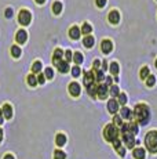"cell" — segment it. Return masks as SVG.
<instances>
[{
	"label": "cell",
	"instance_id": "cell-1",
	"mask_svg": "<svg viewBox=\"0 0 157 159\" xmlns=\"http://www.w3.org/2000/svg\"><path fill=\"white\" fill-rule=\"evenodd\" d=\"M134 116L135 120L139 125H146L150 119V112H149V107L146 104H138L135 105L134 110Z\"/></svg>",
	"mask_w": 157,
	"mask_h": 159
},
{
	"label": "cell",
	"instance_id": "cell-37",
	"mask_svg": "<svg viewBox=\"0 0 157 159\" xmlns=\"http://www.w3.org/2000/svg\"><path fill=\"white\" fill-rule=\"evenodd\" d=\"M113 125L117 126V127L123 125V119H121V116H117V115H114V118H113Z\"/></svg>",
	"mask_w": 157,
	"mask_h": 159
},
{
	"label": "cell",
	"instance_id": "cell-33",
	"mask_svg": "<svg viewBox=\"0 0 157 159\" xmlns=\"http://www.w3.org/2000/svg\"><path fill=\"white\" fill-rule=\"evenodd\" d=\"M54 159H66V154L61 149H57V151H54Z\"/></svg>",
	"mask_w": 157,
	"mask_h": 159
},
{
	"label": "cell",
	"instance_id": "cell-49",
	"mask_svg": "<svg viewBox=\"0 0 157 159\" xmlns=\"http://www.w3.org/2000/svg\"><path fill=\"white\" fill-rule=\"evenodd\" d=\"M35 2H36V3H37V4H43V3H44V2H46V0H35Z\"/></svg>",
	"mask_w": 157,
	"mask_h": 159
},
{
	"label": "cell",
	"instance_id": "cell-11",
	"mask_svg": "<svg viewBox=\"0 0 157 159\" xmlns=\"http://www.w3.org/2000/svg\"><path fill=\"white\" fill-rule=\"evenodd\" d=\"M2 114H3V118L11 119V118H13V107H11L10 104H4L2 107Z\"/></svg>",
	"mask_w": 157,
	"mask_h": 159
},
{
	"label": "cell",
	"instance_id": "cell-35",
	"mask_svg": "<svg viewBox=\"0 0 157 159\" xmlns=\"http://www.w3.org/2000/svg\"><path fill=\"white\" fill-rule=\"evenodd\" d=\"M44 76H46L47 79H52L54 78V71H52V68H46V71H44Z\"/></svg>",
	"mask_w": 157,
	"mask_h": 159
},
{
	"label": "cell",
	"instance_id": "cell-10",
	"mask_svg": "<svg viewBox=\"0 0 157 159\" xmlns=\"http://www.w3.org/2000/svg\"><path fill=\"white\" fill-rule=\"evenodd\" d=\"M112 49H113V43H112L110 40L109 39L102 40V43H101V50H102L105 54H109V53L112 51Z\"/></svg>",
	"mask_w": 157,
	"mask_h": 159
},
{
	"label": "cell",
	"instance_id": "cell-20",
	"mask_svg": "<svg viewBox=\"0 0 157 159\" xmlns=\"http://www.w3.org/2000/svg\"><path fill=\"white\" fill-rule=\"evenodd\" d=\"M94 43H95V39H94L93 36H85L84 39H83V45L87 47V49H91V47L94 46Z\"/></svg>",
	"mask_w": 157,
	"mask_h": 159
},
{
	"label": "cell",
	"instance_id": "cell-45",
	"mask_svg": "<svg viewBox=\"0 0 157 159\" xmlns=\"http://www.w3.org/2000/svg\"><path fill=\"white\" fill-rule=\"evenodd\" d=\"M117 151H118V154H120V157H124V155H126V149H124L123 147H121L120 149H117Z\"/></svg>",
	"mask_w": 157,
	"mask_h": 159
},
{
	"label": "cell",
	"instance_id": "cell-23",
	"mask_svg": "<svg viewBox=\"0 0 157 159\" xmlns=\"http://www.w3.org/2000/svg\"><path fill=\"white\" fill-rule=\"evenodd\" d=\"M21 49L17 45H14V46H11V55H13L14 58H19L21 57Z\"/></svg>",
	"mask_w": 157,
	"mask_h": 159
},
{
	"label": "cell",
	"instance_id": "cell-19",
	"mask_svg": "<svg viewBox=\"0 0 157 159\" xmlns=\"http://www.w3.org/2000/svg\"><path fill=\"white\" fill-rule=\"evenodd\" d=\"M132 118V112L130 108L123 107L121 108V119H131Z\"/></svg>",
	"mask_w": 157,
	"mask_h": 159
},
{
	"label": "cell",
	"instance_id": "cell-6",
	"mask_svg": "<svg viewBox=\"0 0 157 159\" xmlns=\"http://www.w3.org/2000/svg\"><path fill=\"white\" fill-rule=\"evenodd\" d=\"M26 39H28V33H26V31L25 29H19L15 35L17 43H18V45H23V43L26 42Z\"/></svg>",
	"mask_w": 157,
	"mask_h": 159
},
{
	"label": "cell",
	"instance_id": "cell-32",
	"mask_svg": "<svg viewBox=\"0 0 157 159\" xmlns=\"http://www.w3.org/2000/svg\"><path fill=\"white\" fill-rule=\"evenodd\" d=\"M28 83L29 86L35 87L37 84V79H36V75H28Z\"/></svg>",
	"mask_w": 157,
	"mask_h": 159
},
{
	"label": "cell",
	"instance_id": "cell-25",
	"mask_svg": "<svg viewBox=\"0 0 157 159\" xmlns=\"http://www.w3.org/2000/svg\"><path fill=\"white\" fill-rule=\"evenodd\" d=\"M41 68H43V65H41L40 61H35L33 65H32V72L33 73H40Z\"/></svg>",
	"mask_w": 157,
	"mask_h": 159
},
{
	"label": "cell",
	"instance_id": "cell-7",
	"mask_svg": "<svg viewBox=\"0 0 157 159\" xmlns=\"http://www.w3.org/2000/svg\"><path fill=\"white\" fill-rule=\"evenodd\" d=\"M97 96H98L101 100H105V98H106V96H108V84H106V83L98 84V90H97Z\"/></svg>",
	"mask_w": 157,
	"mask_h": 159
},
{
	"label": "cell",
	"instance_id": "cell-40",
	"mask_svg": "<svg viewBox=\"0 0 157 159\" xmlns=\"http://www.w3.org/2000/svg\"><path fill=\"white\" fill-rule=\"evenodd\" d=\"M36 79H37V83H40V84H43L46 82V76L43 73H39V76H36Z\"/></svg>",
	"mask_w": 157,
	"mask_h": 159
},
{
	"label": "cell",
	"instance_id": "cell-42",
	"mask_svg": "<svg viewBox=\"0 0 157 159\" xmlns=\"http://www.w3.org/2000/svg\"><path fill=\"white\" fill-rule=\"evenodd\" d=\"M99 67H101V61L99 60H95V61H94L93 71H99Z\"/></svg>",
	"mask_w": 157,
	"mask_h": 159
},
{
	"label": "cell",
	"instance_id": "cell-48",
	"mask_svg": "<svg viewBox=\"0 0 157 159\" xmlns=\"http://www.w3.org/2000/svg\"><path fill=\"white\" fill-rule=\"evenodd\" d=\"M3 120H4V118H3V114H2V110H0V125L3 123Z\"/></svg>",
	"mask_w": 157,
	"mask_h": 159
},
{
	"label": "cell",
	"instance_id": "cell-28",
	"mask_svg": "<svg viewBox=\"0 0 157 159\" xmlns=\"http://www.w3.org/2000/svg\"><path fill=\"white\" fill-rule=\"evenodd\" d=\"M118 71H120V68H118V64L116 62V61L110 62V73H112V75L116 76L117 73H118Z\"/></svg>",
	"mask_w": 157,
	"mask_h": 159
},
{
	"label": "cell",
	"instance_id": "cell-41",
	"mask_svg": "<svg viewBox=\"0 0 157 159\" xmlns=\"http://www.w3.org/2000/svg\"><path fill=\"white\" fill-rule=\"evenodd\" d=\"M113 148H114V149H120V148H121V141L118 140V138L113 141Z\"/></svg>",
	"mask_w": 157,
	"mask_h": 159
},
{
	"label": "cell",
	"instance_id": "cell-3",
	"mask_svg": "<svg viewBox=\"0 0 157 159\" xmlns=\"http://www.w3.org/2000/svg\"><path fill=\"white\" fill-rule=\"evenodd\" d=\"M118 134H120V130H118V127L117 126H114L113 123L105 126V129H103V137H105L106 141L113 143L114 140H117L118 138Z\"/></svg>",
	"mask_w": 157,
	"mask_h": 159
},
{
	"label": "cell",
	"instance_id": "cell-47",
	"mask_svg": "<svg viewBox=\"0 0 157 159\" xmlns=\"http://www.w3.org/2000/svg\"><path fill=\"white\" fill-rule=\"evenodd\" d=\"M3 159H14V157L11 154H7V155H4V158Z\"/></svg>",
	"mask_w": 157,
	"mask_h": 159
},
{
	"label": "cell",
	"instance_id": "cell-17",
	"mask_svg": "<svg viewBox=\"0 0 157 159\" xmlns=\"http://www.w3.org/2000/svg\"><path fill=\"white\" fill-rule=\"evenodd\" d=\"M55 144H57L58 147H64L65 144H66V136L62 133L57 134V137H55Z\"/></svg>",
	"mask_w": 157,
	"mask_h": 159
},
{
	"label": "cell",
	"instance_id": "cell-46",
	"mask_svg": "<svg viewBox=\"0 0 157 159\" xmlns=\"http://www.w3.org/2000/svg\"><path fill=\"white\" fill-rule=\"evenodd\" d=\"M106 69H108V62H102V71L105 72Z\"/></svg>",
	"mask_w": 157,
	"mask_h": 159
},
{
	"label": "cell",
	"instance_id": "cell-21",
	"mask_svg": "<svg viewBox=\"0 0 157 159\" xmlns=\"http://www.w3.org/2000/svg\"><path fill=\"white\" fill-rule=\"evenodd\" d=\"M97 90H98V84H97L95 82L87 87V91H88V94H90L91 97H95L97 96Z\"/></svg>",
	"mask_w": 157,
	"mask_h": 159
},
{
	"label": "cell",
	"instance_id": "cell-29",
	"mask_svg": "<svg viewBox=\"0 0 157 159\" xmlns=\"http://www.w3.org/2000/svg\"><path fill=\"white\" fill-rule=\"evenodd\" d=\"M52 11H54V14H61V11H62V4H61V2H55L54 4H52Z\"/></svg>",
	"mask_w": 157,
	"mask_h": 159
},
{
	"label": "cell",
	"instance_id": "cell-12",
	"mask_svg": "<svg viewBox=\"0 0 157 159\" xmlns=\"http://www.w3.org/2000/svg\"><path fill=\"white\" fill-rule=\"evenodd\" d=\"M109 22L113 24V25H116V24L120 22V13H118L117 10H112L110 13H109Z\"/></svg>",
	"mask_w": 157,
	"mask_h": 159
},
{
	"label": "cell",
	"instance_id": "cell-27",
	"mask_svg": "<svg viewBox=\"0 0 157 159\" xmlns=\"http://www.w3.org/2000/svg\"><path fill=\"white\" fill-rule=\"evenodd\" d=\"M91 31H93V28H91L90 24H83L81 29H80V32H83V35H90Z\"/></svg>",
	"mask_w": 157,
	"mask_h": 159
},
{
	"label": "cell",
	"instance_id": "cell-38",
	"mask_svg": "<svg viewBox=\"0 0 157 159\" xmlns=\"http://www.w3.org/2000/svg\"><path fill=\"white\" fill-rule=\"evenodd\" d=\"M80 73H81V71H80L79 67L77 65L73 67V68H72V76H73V78H79Z\"/></svg>",
	"mask_w": 157,
	"mask_h": 159
},
{
	"label": "cell",
	"instance_id": "cell-31",
	"mask_svg": "<svg viewBox=\"0 0 157 159\" xmlns=\"http://www.w3.org/2000/svg\"><path fill=\"white\" fill-rule=\"evenodd\" d=\"M150 75V71L147 67H143V68L141 69V72H139V76H141V79H146L147 76Z\"/></svg>",
	"mask_w": 157,
	"mask_h": 159
},
{
	"label": "cell",
	"instance_id": "cell-14",
	"mask_svg": "<svg viewBox=\"0 0 157 159\" xmlns=\"http://www.w3.org/2000/svg\"><path fill=\"white\" fill-rule=\"evenodd\" d=\"M80 35H81V32H80V28L77 26H72V28L69 29V37L73 40H77L80 37Z\"/></svg>",
	"mask_w": 157,
	"mask_h": 159
},
{
	"label": "cell",
	"instance_id": "cell-30",
	"mask_svg": "<svg viewBox=\"0 0 157 159\" xmlns=\"http://www.w3.org/2000/svg\"><path fill=\"white\" fill-rule=\"evenodd\" d=\"M117 102H118V105H126V104H127V94H124V93H120V94H118Z\"/></svg>",
	"mask_w": 157,
	"mask_h": 159
},
{
	"label": "cell",
	"instance_id": "cell-43",
	"mask_svg": "<svg viewBox=\"0 0 157 159\" xmlns=\"http://www.w3.org/2000/svg\"><path fill=\"white\" fill-rule=\"evenodd\" d=\"M4 15L7 17V18H11V17H13V8H6Z\"/></svg>",
	"mask_w": 157,
	"mask_h": 159
},
{
	"label": "cell",
	"instance_id": "cell-51",
	"mask_svg": "<svg viewBox=\"0 0 157 159\" xmlns=\"http://www.w3.org/2000/svg\"><path fill=\"white\" fill-rule=\"evenodd\" d=\"M156 68H157V60H156Z\"/></svg>",
	"mask_w": 157,
	"mask_h": 159
},
{
	"label": "cell",
	"instance_id": "cell-24",
	"mask_svg": "<svg viewBox=\"0 0 157 159\" xmlns=\"http://www.w3.org/2000/svg\"><path fill=\"white\" fill-rule=\"evenodd\" d=\"M93 72H94V76H95V82L103 80V78H105V72H103L102 69H99V71H93Z\"/></svg>",
	"mask_w": 157,
	"mask_h": 159
},
{
	"label": "cell",
	"instance_id": "cell-15",
	"mask_svg": "<svg viewBox=\"0 0 157 159\" xmlns=\"http://www.w3.org/2000/svg\"><path fill=\"white\" fill-rule=\"evenodd\" d=\"M95 82V76H94V72H87L84 75V86L88 87L90 84H93Z\"/></svg>",
	"mask_w": 157,
	"mask_h": 159
},
{
	"label": "cell",
	"instance_id": "cell-44",
	"mask_svg": "<svg viewBox=\"0 0 157 159\" xmlns=\"http://www.w3.org/2000/svg\"><path fill=\"white\" fill-rule=\"evenodd\" d=\"M95 3H97V6H98V7H105L106 0H95Z\"/></svg>",
	"mask_w": 157,
	"mask_h": 159
},
{
	"label": "cell",
	"instance_id": "cell-18",
	"mask_svg": "<svg viewBox=\"0 0 157 159\" xmlns=\"http://www.w3.org/2000/svg\"><path fill=\"white\" fill-rule=\"evenodd\" d=\"M57 68H58V71H59L61 73H66V72H69V62H66V61L62 60L61 62L58 64Z\"/></svg>",
	"mask_w": 157,
	"mask_h": 159
},
{
	"label": "cell",
	"instance_id": "cell-2",
	"mask_svg": "<svg viewBox=\"0 0 157 159\" xmlns=\"http://www.w3.org/2000/svg\"><path fill=\"white\" fill-rule=\"evenodd\" d=\"M145 145H146V149L152 154H156L157 152V130H152L146 134L145 137Z\"/></svg>",
	"mask_w": 157,
	"mask_h": 159
},
{
	"label": "cell",
	"instance_id": "cell-34",
	"mask_svg": "<svg viewBox=\"0 0 157 159\" xmlns=\"http://www.w3.org/2000/svg\"><path fill=\"white\" fill-rule=\"evenodd\" d=\"M155 83H156V78H155V76H153V75L147 76V78H146V84H147V86L152 87V86H155Z\"/></svg>",
	"mask_w": 157,
	"mask_h": 159
},
{
	"label": "cell",
	"instance_id": "cell-50",
	"mask_svg": "<svg viewBox=\"0 0 157 159\" xmlns=\"http://www.w3.org/2000/svg\"><path fill=\"white\" fill-rule=\"evenodd\" d=\"M2 140H3V130L0 129V143H2Z\"/></svg>",
	"mask_w": 157,
	"mask_h": 159
},
{
	"label": "cell",
	"instance_id": "cell-26",
	"mask_svg": "<svg viewBox=\"0 0 157 159\" xmlns=\"http://www.w3.org/2000/svg\"><path fill=\"white\" fill-rule=\"evenodd\" d=\"M83 60H84V57H83L81 53L76 51L75 54H73V61H75V62L77 64V67H79V64H81V62H83Z\"/></svg>",
	"mask_w": 157,
	"mask_h": 159
},
{
	"label": "cell",
	"instance_id": "cell-13",
	"mask_svg": "<svg viewBox=\"0 0 157 159\" xmlns=\"http://www.w3.org/2000/svg\"><path fill=\"white\" fill-rule=\"evenodd\" d=\"M62 57H64V51L61 49H57L54 51V55H52V64L55 67H58V64L62 61Z\"/></svg>",
	"mask_w": 157,
	"mask_h": 159
},
{
	"label": "cell",
	"instance_id": "cell-8",
	"mask_svg": "<svg viewBox=\"0 0 157 159\" xmlns=\"http://www.w3.org/2000/svg\"><path fill=\"white\" fill-rule=\"evenodd\" d=\"M108 111H109L110 114L116 115V112L118 111V102H117L116 98H110V100L108 101Z\"/></svg>",
	"mask_w": 157,
	"mask_h": 159
},
{
	"label": "cell",
	"instance_id": "cell-36",
	"mask_svg": "<svg viewBox=\"0 0 157 159\" xmlns=\"http://www.w3.org/2000/svg\"><path fill=\"white\" fill-rule=\"evenodd\" d=\"M110 94H112V97H118V94H120L118 86H116V84H113V86L110 87Z\"/></svg>",
	"mask_w": 157,
	"mask_h": 159
},
{
	"label": "cell",
	"instance_id": "cell-5",
	"mask_svg": "<svg viewBox=\"0 0 157 159\" xmlns=\"http://www.w3.org/2000/svg\"><path fill=\"white\" fill-rule=\"evenodd\" d=\"M123 141L126 144L127 148H134L135 144H137V140H135V136L131 133H126L123 134Z\"/></svg>",
	"mask_w": 157,
	"mask_h": 159
},
{
	"label": "cell",
	"instance_id": "cell-4",
	"mask_svg": "<svg viewBox=\"0 0 157 159\" xmlns=\"http://www.w3.org/2000/svg\"><path fill=\"white\" fill-rule=\"evenodd\" d=\"M18 21L21 25H29L32 21V15L28 10H21L18 14Z\"/></svg>",
	"mask_w": 157,
	"mask_h": 159
},
{
	"label": "cell",
	"instance_id": "cell-9",
	"mask_svg": "<svg viewBox=\"0 0 157 159\" xmlns=\"http://www.w3.org/2000/svg\"><path fill=\"white\" fill-rule=\"evenodd\" d=\"M80 91H81V87H80L79 83H76V82H73V83L69 84V94L72 97H77L80 94Z\"/></svg>",
	"mask_w": 157,
	"mask_h": 159
},
{
	"label": "cell",
	"instance_id": "cell-39",
	"mask_svg": "<svg viewBox=\"0 0 157 159\" xmlns=\"http://www.w3.org/2000/svg\"><path fill=\"white\" fill-rule=\"evenodd\" d=\"M64 55H65V58H66V62H69V61H72V58H73V55H72V51L70 50H66V51H64Z\"/></svg>",
	"mask_w": 157,
	"mask_h": 159
},
{
	"label": "cell",
	"instance_id": "cell-22",
	"mask_svg": "<svg viewBox=\"0 0 157 159\" xmlns=\"http://www.w3.org/2000/svg\"><path fill=\"white\" fill-rule=\"evenodd\" d=\"M138 123L137 122H131V123H128V133H131V134H138Z\"/></svg>",
	"mask_w": 157,
	"mask_h": 159
},
{
	"label": "cell",
	"instance_id": "cell-16",
	"mask_svg": "<svg viewBox=\"0 0 157 159\" xmlns=\"http://www.w3.org/2000/svg\"><path fill=\"white\" fill-rule=\"evenodd\" d=\"M132 155H134L135 159H145V157H146V151H145L143 148H135L134 152H132Z\"/></svg>",
	"mask_w": 157,
	"mask_h": 159
}]
</instances>
